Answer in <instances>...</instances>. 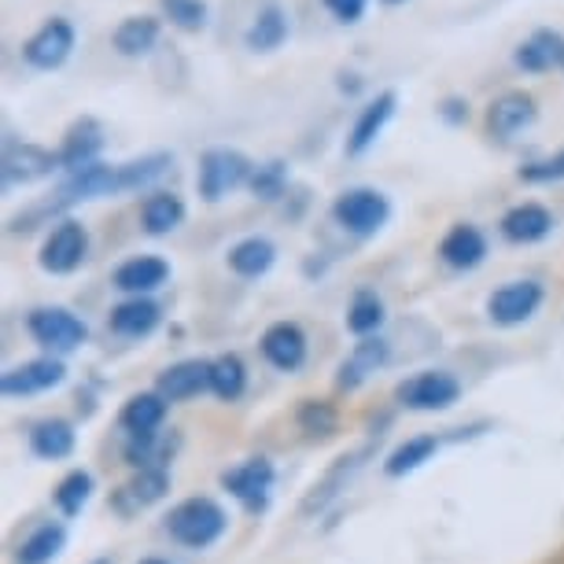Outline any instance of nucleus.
<instances>
[{
    "label": "nucleus",
    "instance_id": "obj_1",
    "mask_svg": "<svg viewBox=\"0 0 564 564\" xmlns=\"http://www.w3.org/2000/svg\"><path fill=\"white\" fill-rule=\"evenodd\" d=\"M163 528L170 542H177L181 550L204 553L210 546H218L221 535L229 531V513L218 498L193 495V498H181L177 506H170Z\"/></svg>",
    "mask_w": 564,
    "mask_h": 564
},
{
    "label": "nucleus",
    "instance_id": "obj_2",
    "mask_svg": "<svg viewBox=\"0 0 564 564\" xmlns=\"http://www.w3.org/2000/svg\"><path fill=\"white\" fill-rule=\"evenodd\" d=\"M26 336L41 347V355L67 358L89 344V325L67 306H37L26 314Z\"/></svg>",
    "mask_w": 564,
    "mask_h": 564
},
{
    "label": "nucleus",
    "instance_id": "obj_3",
    "mask_svg": "<svg viewBox=\"0 0 564 564\" xmlns=\"http://www.w3.org/2000/svg\"><path fill=\"white\" fill-rule=\"evenodd\" d=\"M333 218L350 237L369 240L391 221V199L380 193V188H369V185L344 188V193L333 199Z\"/></svg>",
    "mask_w": 564,
    "mask_h": 564
},
{
    "label": "nucleus",
    "instance_id": "obj_4",
    "mask_svg": "<svg viewBox=\"0 0 564 564\" xmlns=\"http://www.w3.org/2000/svg\"><path fill=\"white\" fill-rule=\"evenodd\" d=\"M395 402L410 413H446L462 402V380L451 369H417L399 380Z\"/></svg>",
    "mask_w": 564,
    "mask_h": 564
},
{
    "label": "nucleus",
    "instance_id": "obj_5",
    "mask_svg": "<svg viewBox=\"0 0 564 564\" xmlns=\"http://www.w3.org/2000/svg\"><path fill=\"white\" fill-rule=\"evenodd\" d=\"M254 163L237 148H207L199 155V170H196V188L207 204H221L229 193L251 185Z\"/></svg>",
    "mask_w": 564,
    "mask_h": 564
},
{
    "label": "nucleus",
    "instance_id": "obj_6",
    "mask_svg": "<svg viewBox=\"0 0 564 564\" xmlns=\"http://www.w3.org/2000/svg\"><path fill=\"white\" fill-rule=\"evenodd\" d=\"M221 491L229 498L248 509V513H265L270 509V498H273V484H276V468L265 454H254V457H243V462L229 465L226 473L218 476Z\"/></svg>",
    "mask_w": 564,
    "mask_h": 564
},
{
    "label": "nucleus",
    "instance_id": "obj_7",
    "mask_svg": "<svg viewBox=\"0 0 564 564\" xmlns=\"http://www.w3.org/2000/svg\"><path fill=\"white\" fill-rule=\"evenodd\" d=\"M546 303V289L535 276H520V281H506L487 295V317L498 328H520L542 311Z\"/></svg>",
    "mask_w": 564,
    "mask_h": 564
},
{
    "label": "nucleus",
    "instance_id": "obj_8",
    "mask_svg": "<svg viewBox=\"0 0 564 564\" xmlns=\"http://www.w3.org/2000/svg\"><path fill=\"white\" fill-rule=\"evenodd\" d=\"M85 259H89V229L74 218H63L56 221V229L48 232L45 243H41V270L52 273V276H70L78 273Z\"/></svg>",
    "mask_w": 564,
    "mask_h": 564
},
{
    "label": "nucleus",
    "instance_id": "obj_9",
    "mask_svg": "<svg viewBox=\"0 0 564 564\" xmlns=\"http://www.w3.org/2000/svg\"><path fill=\"white\" fill-rule=\"evenodd\" d=\"M63 380H67V361L56 355H37L30 361H19L12 369H4L0 391H4V399H34V395H45L52 388H59Z\"/></svg>",
    "mask_w": 564,
    "mask_h": 564
},
{
    "label": "nucleus",
    "instance_id": "obj_10",
    "mask_svg": "<svg viewBox=\"0 0 564 564\" xmlns=\"http://www.w3.org/2000/svg\"><path fill=\"white\" fill-rule=\"evenodd\" d=\"M56 170H59V152H48V148L30 144V141H15V137L4 141V163H0L4 188L34 185V181L52 177Z\"/></svg>",
    "mask_w": 564,
    "mask_h": 564
},
{
    "label": "nucleus",
    "instance_id": "obj_11",
    "mask_svg": "<svg viewBox=\"0 0 564 564\" xmlns=\"http://www.w3.org/2000/svg\"><path fill=\"white\" fill-rule=\"evenodd\" d=\"M259 355L276 372H300L306 366V355H311V339H306L300 322H273L259 336Z\"/></svg>",
    "mask_w": 564,
    "mask_h": 564
},
{
    "label": "nucleus",
    "instance_id": "obj_12",
    "mask_svg": "<svg viewBox=\"0 0 564 564\" xmlns=\"http://www.w3.org/2000/svg\"><path fill=\"white\" fill-rule=\"evenodd\" d=\"M74 41H78V34H74V23H70V19L52 15L48 23L41 26L37 34L23 45V59H26L34 70H59L63 63L70 59Z\"/></svg>",
    "mask_w": 564,
    "mask_h": 564
},
{
    "label": "nucleus",
    "instance_id": "obj_13",
    "mask_svg": "<svg viewBox=\"0 0 564 564\" xmlns=\"http://www.w3.org/2000/svg\"><path fill=\"white\" fill-rule=\"evenodd\" d=\"M391 361V344L384 336H366V339H358L355 347L347 350V358L339 361V369H336V388L339 391H358V388H366L372 377H377L380 369H384Z\"/></svg>",
    "mask_w": 564,
    "mask_h": 564
},
{
    "label": "nucleus",
    "instance_id": "obj_14",
    "mask_svg": "<svg viewBox=\"0 0 564 564\" xmlns=\"http://www.w3.org/2000/svg\"><path fill=\"white\" fill-rule=\"evenodd\" d=\"M155 391L170 406L210 395V358H181L155 377Z\"/></svg>",
    "mask_w": 564,
    "mask_h": 564
},
{
    "label": "nucleus",
    "instance_id": "obj_15",
    "mask_svg": "<svg viewBox=\"0 0 564 564\" xmlns=\"http://www.w3.org/2000/svg\"><path fill=\"white\" fill-rule=\"evenodd\" d=\"M539 119V104L531 93H502L498 100H491V108H487V133L495 137L498 144H509L513 137H520L528 130L531 122Z\"/></svg>",
    "mask_w": 564,
    "mask_h": 564
},
{
    "label": "nucleus",
    "instance_id": "obj_16",
    "mask_svg": "<svg viewBox=\"0 0 564 564\" xmlns=\"http://www.w3.org/2000/svg\"><path fill=\"white\" fill-rule=\"evenodd\" d=\"M395 108H399V93L384 89L358 111V119H355V126H350V133H347V155L350 159L366 155L369 148L380 141V133H384L388 122L395 119Z\"/></svg>",
    "mask_w": 564,
    "mask_h": 564
},
{
    "label": "nucleus",
    "instance_id": "obj_17",
    "mask_svg": "<svg viewBox=\"0 0 564 564\" xmlns=\"http://www.w3.org/2000/svg\"><path fill=\"white\" fill-rule=\"evenodd\" d=\"M369 454H372V446H361V451H350L344 457H336V465L328 468L322 480L311 487V495L303 498V517H314V513H322V509L333 506L336 498L347 491V484L358 476V468L366 465Z\"/></svg>",
    "mask_w": 564,
    "mask_h": 564
},
{
    "label": "nucleus",
    "instance_id": "obj_18",
    "mask_svg": "<svg viewBox=\"0 0 564 564\" xmlns=\"http://www.w3.org/2000/svg\"><path fill=\"white\" fill-rule=\"evenodd\" d=\"M166 281H170V262L163 254H133V259L115 265V273H111V284L126 300H130V295H152L163 289Z\"/></svg>",
    "mask_w": 564,
    "mask_h": 564
},
{
    "label": "nucleus",
    "instance_id": "obj_19",
    "mask_svg": "<svg viewBox=\"0 0 564 564\" xmlns=\"http://www.w3.org/2000/svg\"><path fill=\"white\" fill-rule=\"evenodd\" d=\"M170 417V402L159 391H137L122 402L119 410V429L126 440H144V435H159Z\"/></svg>",
    "mask_w": 564,
    "mask_h": 564
},
{
    "label": "nucleus",
    "instance_id": "obj_20",
    "mask_svg": "<svg viewBox=\"0 0 564 564\" xmlns=\"http://www.w3.org/2000/svg\"><path fill=\"white\" fill-rule=\"evenodd\" d=\"M170 495V468H137L119 491H115V509L122 517L144 513Z\"/></svg>",
    "mask_w": 564,
    "mask_h": 564
},
{
    "label": "nucleus",
    "instance_id": "obj_21",
    "mask_svg": "<svg viewBox=\"0 0 564 564\" xmlns=\"http://www.w3.org/2000/svg\"><path fill=\"white\" fill-rule=\"evenodd\" d=\"M163 322V306L152 295H130V300L115 303L108 314V328L122 339H148Z\"/></svg>",
    "mask_w": 564,
    "mask_h": 564
},
{
    "label": "nucleus",
    "instance_id": "obj_22",
    "mask_svg": "<svg viewBox=\"0 0 564 564\" xmlns=\"http://www.w3.org/2000/svg\"><path fill=\"white\" fill-rule=\"evenodd\" d=\"M440 259L457 273H468L476 265H484L487 259V237L484 229H476L473 221H457L446 229V237L440 240Z\"/></svg>",
    "mask_w": 564,
    "mask_h": 564
},
{
    "label": "nucleus",
    "instance_id": "obj_23",
    "mask_svg": "<svg viewBox=\"0 0 564 564\" xmlns=\"http://www.w3.org/2000/svg\"><path fill=\"white\" fill-rule=\"evenodd\" d=\"M100 152H104V130L97 119H78L63 133V144H59V170H74L82 166H93L100 163Z\"/></svg>",
    "mask_w": 564,
    "mask_h": 564
},
{
    "label": "nucleus",
    "instance_id": "obj_24",
    "mask_svg": "<svg viewBox=\"0 0 564 564\" xmlns=\"http://www.w3.org/2000/svg\"><path fill=\"white\" fill-rule=\"evenodd\" d=\"M440 451H443V435H435V432L410 435V440H402L399 446H391V451H388L384 476H391V480H402V476L421 473L424 465L435 462V454H440Z\"/></svg>",
    "mask_w": 564,
    "mask_h": 564
},
{
    "label": "nucleus",
    "instance_id": "obj_25",
    "mask_svg": "<svg viewBox=\"0 0 564 564\" xmlns=\"http://www.w3.org/2000/svg\"><path fill=\"white\" fill-rule=\"evenodd\" d=\"M26 443L37 462H67V457H74V451H78V432H74L70 421L45 417L30 429Z\"/></svg>",
    "mask_w": 564,
    "mask_h": 564
},
{
    "label": "nucleus",
    "instance_id": "obj_26",
    "mask_svg": "<svg viewBox=\"0 0 564 564\" xmlns=\"http://www.w3.org/2000/svg\"><path fill=\"white\" fill-rule=\"evenodd\" d=\"M67 550V524L63 520H41L15 546V564H52Z\"/></svg>",
    "mask_w": 564,
    "mask_h": 564
},
{
    "label": "nucleus",
    "instance_id": "obj_27",
    "mask_svg": "<svg viewBox=\"0 0 564 564\" xmlns=\"http://www.w3.org/2000/svg\"><path fill=\"white\" fill-rule=\"evenodd\" d=\"M185 215H188L185 199L177 193H166V188H155L141 204V229L148 237H170V232L185 226Z\"/></svg>",
    "mask_w": 564,
    "mask_h": 564
},
{
    "label": "nucleus",
    "instance_id": "obj_28",
    "mask_svg": "<svg viewBox=\"0 0 564 564\" xmlns=\"http://www.w3.org/2000/svg\"><path fill=\"white\" fill-rule=\"evenodd\" d=\"M553 215L542 204H517L502 215V237L509 243H539L553 232Z\"/></svg>",
    "mask_w": 564,
    "mask_h": 564
},
{
    "label": "nucleus",
    "instance_id": "obj_29",
    "mask_svg": "<svg viewBox=\"0 0 564 564\" xmlns=\"http://www.w3.org/2000/svg\"><path fill=\"white\" fill-rule=\"evenodd\" d=\"M226 262H229L232 273L243 276V281H259V276H265L273 270L276 243L270 237H243L229 248Z\"/></svg>",
    "mask_w": 564,
    "mask_h": 564
},
{
    "label": "nucleus",
    "instance_id": "obj_30",
    "mask_svg": "<svg viewBox=\"0 0 564 564\" xmlns=\"http://www.w3.org/2000/svg\"><path fill=\"white\" fill-rule=\"evenodd\" d=\"M517 67L528 74H546L553 67H564V37L557 30H535L528 41H520L517 48Z\"/></svg>",
    "mask_w": 564,
    "mask_h": 564
},
{
    "label": "nucleus",
    "instance_id": "obj_31",
    "mask_svg": "<svg viewBox=\"0 0 564 564\" xmlns=\"http://www.w3.org/2000/svg\"><path fill=\"white\" fill-rule=\"evenodd\" d=\"M344 322H347V333L358 336V339L380 336V328H384V322H388V306H384V300H380V292L377 289H358L355 295H350Z\"/></svg>",
    "mask_w": 564,
    "mask_h": 564
},
{
    "label": "nucleus",
    "instance_id": "obj_32",
    "mask_svg": "<svg viewBox=\"0 0 564 564\" xmlns=\"http://www.w3.org/2000/svg\"><path fill=\"white\" fill-rule=\"evenodd\" d=\"M93 491H97V480H93L89 468H70V473H63L56 491H52V506H56V513L63 520H74L93 502Z\"/></svg>",
    "mask_w": 564,
    "mask_h": 564
},
{
    "label": "nucleus",
    "instance_id": "obj_33",
    "mask_svg": "<svg viewBox=\"0 0 564 564\" xmlns=\"http://www.w3.org/2000/svg\"><path fill=\"white\" fill-rule=\"evenodd\" d=\"M289 41V15H284L281 4H265L259 15L251 19L248 34H243V45L251 52H276Z\"/></svg>",
    "mask_w": 564,
    "mask_h": 564
},
{
    "label": "nucleus",
    "instance_id": "obj_34",
    "mask_svg": "<svg viewBox=\"0 0 564 564\" xmlns=\"http://www.w3.org/2000/svg\"><path fill=\"white\" fill-rule=\"evenodd\" d=\"M243 391H248V366L237 350L210 358V395L221 402H240Z\"/></svg>",
    "mask_w": 564,
    "mask_h": 564
},
{
    "label": "nucleus",
    "instance_id": "obj_35",
    "mask_svg": "<svg viewBox=\"0 0 564 564\" xmlns=\"http://www.w3.org/2000/svg\"><path fill=\"white\" fill-rule=\"evenodd\" d=\"M111 41H115V52H119V56L141 59V56H148V52L155 48V41H159V19H152V15H130V19H122Z\"/></svg>",
    "mask_w": 564,
    "mask_h": 564
},
{
    "label": "nucleus",
    "instance_id": "obj_36",
    "mask_svg": "<svg viewBox=\"0 0 564 564\" xmlns=\"http://www.w3.org/2000/svg\"><path fill=\"white\" fill-rule=\"evenodd\" d=\"M170 166H174V155H170V152H148L141 159H130V163H119L122 193H141V188H152ZM152 193H155V188H152Z\"/></svg>",
    "mask_w": 564,
    "mask_h": 564
},
{
    "label": "nucleus",
    "instance_id": "obj_37",
    "mask_svg": "<svg viewBox=\"0 0 564 564\" xmlns=\"http://www.w3.org/2000/svg\"><path fill=\"white\" fill-rule=\"evenodd\" d=\"M295 429L306 440H328L339 429V410L328 399H303L300 410H295Z\"/></svg>",
    "mask_w": 564,
    "mask_h": 564
},
{
    "label": "nucleus",
    "instance_id": "obj_38",
    "mask_svg": "<svg viewBox=\"0 0 564 564\" xmlns=\"http://www.w3.org/2000/svg\"><path fill=\"white\" fill-rule=\"evenodd\" d=\"M248 188L254 193V199H262V204H273V199H281L284 188H289V163H284V159L259 163V166H254Z\"/></svg>",
    "mask_w": 564,
    "mask_h": 564
},
{
    "label": "nucleus",
    "instance_id": "obj_39",
    "mask_svg": "<svg viewBox=\"0 0 564 564\" xmlns=\"http://www.w3.org/2000/svg\"><path fill=\"white\" fill-rule=\"evenodd\" d=\"M159 8H163V15L177 30H185V34H199V30L207 26V15H210L204 0H159Z\"/></svg>",
    "mask_w": 564,
    "mask_h": 564
},
{
    "label": "nucleus",
    "instance_id": "obj_40",
    "mask_svg": "<svg viewBox=\"0 0 564 564\" xmlns=\"http://www.w3.org/2000/svg\"><path fill=\"white\" fill-rule=\"evenodd\" d=\"M520 181H528V185H557V181H564V148L546 159L520 166Z\"/></svg>",
    "mask_w": 564,
    "mask_h": 564
},
{
    "label": "nucleus",
    "instance_id": "obj_41",
    "mask_svg": "<svg viewBox=\"0 0 564 564\" xmlns=\"http://www.w3.org/2000/svg\"><path fill=\"white\" fill-rule=\"evenodd\" d=\"M322 4H325L328 12H333L344 26H355V23H361V15H366L369 0H322Z\"/></svg>",
    "mask_w": 564,
    "mask_h": 564
},
{
    "label": "nucleus",
    "instance_id": "obj_42",
    "mask_svg": "<svg viewBox=\"0 0 564 564\" xmlns=\"http://www.w3.org/2000/svg\"><path fill=\"white\" fill-rule=\"evenodd\" d=\"M440 119H443V122H451V126H465V122H468V104H465V100H457V97L443 100V104H440Z\"/></svg>",
    "mask_w": 564,
    "mask_h": 564
},
{
    "label": "nucleus",
    "instance_id": "obj_43",
    "mask_svg": "<svg viewBox=\"0 0 564 564\" xmlns=\"http://www.w3.org/2000/svg\"><path fill=\"white\" fill-rule=\"evenodd\" d=\"M137 564H170V561H166V557H141Z\"/></svg>",
    "mask_w": 564,
    "mask_h": 564
},
{
    "label": "nucleus",
    "instance_id": "obj_44",
    "mask_svg": "<svg viewBox=\"0 0 564 564\" xmlns=\"http://www.w3.org/2000/svg\"><path fill=\"white\" fill-rule=\"evenodd\" d=\"M89 564H111L108 557H97V561H89Z\"/></svg>",
    "mask_w": 564,
    "mask_h": 564
},
{
    "label": "nucleus",
    "instance_id": "obj_45",
    "mask_svg": "<svg viewBox=\"0 0 564 564\" xmlns=\"http://www.w3.org/2000/svg\"><path fill=\"white\" fill-rule=\"evenodd\" d=\"M388 4H402V0H388Z\"/></svg>",
    "mask_w": 564,
    "mask_h": 564
},
{
    "label": "nucleus",
    "instance_id": "obj_46",
    "mask_svg": "<svg viewBox=\"0 0 564 564\" xmlns=\"http://www.w3.org/2000/svg\"><path fill=\"white\" fill-rule=\"evenodd\" d=\"M557 564H564V557H561V561H557Z\"/></svg>",
    "mask_w": 564,
    "mask_h": 564
}]
</instances>
